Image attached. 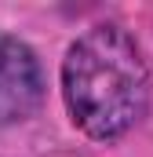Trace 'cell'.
Here are the masks:
<instances>
[{
  "instance_id": "6da1fadb",
  "label": "cell",
  "mask_w": 153,
  "mask_h": 157,
  "mask_svg": "<svg viewBox=\"0 0 153 157\" xmlns=\"http://www.w3.org/2000/svg\"><path fill=\"white\" fill-rule=\"evenodd\" d=\"M62 99L88 139H124L150 110V66L139 40L117 22L80 33L62 59Z\"/></svg>"
},
{
  "instance_id": "7a4b0ae2",
  "label": "cell",
  "mask_w": 153,
  "mask_h": 157,
  "mask_svg": "<svg viewBox=\"0 0 153 157\" xmlns=\"http://www.w3.org/2000/svg\"><path fill=\"white\" fill-rule=\"evenodd\" d=\"M44 102V70L29 44L0 37V128L22 124Z\"/></svg>"
}]
</instances>
